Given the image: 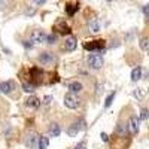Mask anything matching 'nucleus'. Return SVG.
<instances>
[{
    "mask_svg": "<svg viewBox=\"0 0 149 149\" xmlns=\"http://www.w3.org/2000/svg\"><path fill=\"white\" fill-rule=\"evenodd\" d=\"M139 127H140V119L137 116H131L127 122V130L130 134H137L139 133Z\"/></svg>",
    "mask_w": 149,
    "mask_h": 149,
    "instance_id": "f257e3e1",
    "label": "nucleus"
},
{
    "mask_svg": "<svg viewBox=\"0 0 149 149\" xmlns=\"http://www.w3.org/2000/svg\"><path fill=\"white\" fill-rule=\"evenodd\" d=\"M55 61H57V58L52 52H42L39 55V63H42L43 66H52Z\"/></svg>",
    "mask_w": 149,
    "mask_h": 149,
    "instance_id": "f03ea898",
    "label": "nucleus"
},
{
    "mask_svg": "<svg viewBox=\"0 0 149 149\" xmlns=\"http://www.w3.org/2000/svg\"><path fill=\"white\" fill-rule=\"evenodd\" d=\"M88 64L91 69H102L103 66V57L102 55H98V54H93L88 57Z\"/></svg>",
    "mask_w": 149,
    "mask_h": 149,
    "instance_id": "7ed1b4c3",
    "label": "nucleus"
},
{
    "mask_svg": "<svg viewBox=\"0 0 149 149\" xmlns=\"http://www.w3.org/2000/svg\"><path fill=\"white\" fill-rule=\"evenodd\" d=\"M104 46H106L104 40H94V42L84 45V48L86 51H97V52H102V49H104Z\"/></svg>",
    "mask_w": 149,
    "mask_h": 149,
    "instance_id": "20e7f679",
    "label": "nucleus"
},
{
    "mask_svg": "<svg viewBox=\"0 0 149 149\" xmlns=\"http://www.w3.org/2000/svg\"><path fill=\"white\" fill-rule=\"evenodd\" d=\"M78 104H79V100H78V97L74 95L73 93L66 94V97H64V106L67 109H76Z\"/></svg>",
    "mask_w": 149,
    "mask_h": 149,
    "instance_id": "39448f33",
    "label": "nucleus"
},
{
    "mask_svg": "<svg viewBox=\"0 0 149 149\" xmlns=\"http://www.w3.org/2000/svg\"><path fill=\"white\" fill-rule=\"evenodd\" d=\"M37 139H39V136H37L34 131H30V133L26 136V140H24V143H26V146H27L29 149H33V148H36V145H37Z\"/></svg>",
    "mask_w": 149,
    "mask_h": 149,
    "instance_id": "423d86ee",
    "label": "nucleus"
},
{
    "mask_svg": "<svg viewBox=\"0 0 149 149\" xmlns=\"http://www.w3.org/2000/svg\"><path fill=\"white\" fill-rule=\"evenodd\" d=\"M45 39H46V34H45V31H42V30H34V31L30 34V40H31L33 43H43Z\"/></svg>",
    "mask_w": 149,
    "mask_h": 149,
    "instance_id": "0eeeda50",
    "label": "nucleus"
},
{
    "mask_svg": "<svg viewBox=\"0 0 149 149\" xmlns=\"http://www.w3.org/2000/svg\"><path fill=\"white\" fill-rule=\"evenodd\" d=\"M82 128H84V121H76L70 125V128L67 130V134L70 136V137H74V136H78V133Z\"/></svg>",
    "mask_w": 149,
    "mask_h": 149,
    "instance_id": "6e6552de",
    "label": "nucleus"
},
{
    "mask_svg": "<svg viewBox=\"0 0 149 149\" xmlns=\"http://www.w3.org/2000/svg\"><path fill=\"white\" fill-rule=\"evenodd\" d=\"M15 90V84L12 81H6V82H2L0 84V91L5 93V94H9Z\"/></svg>",
    "mask_w": 149,
    "mask_h": 149,
    "instance_id": "1a4fd4ad",
    "label": "nucleus"
},
{
    "mask_svg": "<svg viewBox=\"0 0 149 149\" xmlns=\"http://www.w3.org/2000/svg\"><path fill=\"white\" fill-rule=\"evenodd\" d=\"M26 106L27 107H31V109H37L40 106V100L37 97H34V95H30L27 100H26Z\"/></svg>",
    "mask_w": 149,
    "mask_h": 149,
    "instance_id": "9d476101",
    "label": "nucleus"
},
{
    "mask_svg": "<svg viewBox=\"0 0 149 149\" xmlns=\"http://www.w3.org/2000/svg\"><path fill=\"white\" fill-rule=\"evenodd\" d=\"M76 46H78V42H76L74 37H69V39H66V43H64V49H66V51L72 52V51L76 49Z\"/></svg>",
    "mask_w": 149,
    "mask_h": 149,
    "instance_id": "9b49d317",
    "label": "nucleus"
},
{
    "mask_svg": "<svg viewBox=\"0 0 149 149\" xmlns=\"http://www.w3.org/2000/svg\"><path fill=\"white\" fill-rule=\"evenodd\" d=\"M82 88H84L82 84H81V82H78V81H76V82H70V84H69V91H70V93H73V94H74V93H81V91H82Z\"/></svg>",
    "mask_w": 149,
    "mask_h": 149,
    "instance_id": "f8f14e48",
    "label": "nucleus"
},
{
    "mask_svg": "<svg viewBox=\"0 0 149 149\" xmlns=\"http://www.w3.org/2000/svg\"><path fill=\"white\" fill-rule=\"evenodd\" d=\"M60 133H61V128L58 124H51V127H49V136L51 137H58Z\"/></svg>",
    "mask_w": 149,
    "mask_h": 149,
    "instance_id": "ddd939ff",
    "label": "nucleus"
},
{
    "mask_svg": "<svg viewBox=\"0 0 149 149\" xmlns=\"http://www.w3.org/2000/svg\"><path fill=\"white\" fill-rule=\"evenodd\" d=\"M88 27H90V30H91L93 33H98V31H100V29H102L98 19H91L90 24H88Z\"/></svg>",
    "mask_w": 149,
    "mask_h": 149,
    "instance_id": "4468645a",
    "label": "nucleus"
},
{
    "mask_svg": "<svg viewBox=\"0 0 149 149\" xmlns=\"http://www.w3.org/2000/svg\"><path fill=\"white\" fill-rule=\"evenodd\" d=\"M139 79H142V67H136L131 72V81L133 82H137Z\"/></svg>",
    "mask_w": 149,
    "mask_h": 149,
    "instance_id": "2eb2a0df",
    "label": "nucleus"
},
{
    "mask_svg": "<svg viewBox=\"0 0 149 149\" xmlns=\"http://www.w3.org/2000/svg\"><path fill=\"white\" fill-rule=\"evenodd\" d=\"M39 149H48L49 146V139L48 137H39L37 139V145H36Z\"/></svg>",
    "mask_w": 149,
    "mask_h": 149,
    "instance_id": "dca6fc26",
    "label": "nucleus"
},
{
    "mask_svg": "<svg viewBox=\"0 0 149 149\" xmlns=\"http://www.w3.org/2000/svg\"><path fill=\"white\" fill-rule=\"evenodd\" d=\"M133 95L137 98V100H143L145 95H146V90L145 88H137V90L133 91Z\"/></svg>",
    "mask_w": 149,
    "mask_h": 149,
    "instance_id": "f3484780",
    "label": "nucleus"
},
{
    "mask_svg": "<svg viewBox=\"0 0 149 149\" xmlns=\"http://www.w3.org/2000/svg\"><path fill=\"white\" fill-rule=\"evenodd\" d=\"M78 10V5H69V6H66V12H67V15H74V12Z\"/></svg>",
    "mask_w": 149,
    "mask_h": 149,
    "instance_id": "a211bd4d",
    "label": "nucleus"
},
{
    "mask_svg": "<svg viewBox=\"0 0 149 149\" xmlns=\"http://www.w3.org/2000/svg\"><path fill=\"white\" fill-rule=\"evenodd\" d=\"M22 90L26 91V93H33L36 90V85L34 84H24L22 85Z\"/></svg>",
    "mask_w": 149,
    "mask_h": 149,
    "instance_id": "6ab92c4d",
    "label": "nucleus"
},
{
    "mask_svg": "<svg viewBox=\"0 0 149 149\" xmlns=\"http://www.w3.org/2000/svg\"><path fill=\"white\" fill-rule=\"evenodd\" d=\"M58 29H60L58 31H60V33H63V34L70 33V27H69V26H64V22H60V24H58Z\"/></svg>",
    "mask_w": 149,
    "mask_h": 149,
    "instance_id": "aec40b11",
    "label": "nucleus"
},
{
    "mask_svg": "<svg viewBox=\"0 0 149 149\" xmlns=\"http://www.w3.org/2000/svg\"><path fill=\"white\" fill-rule=\"evenodd\" d=\"M45 42L46 43H49V45H52V43H55L57 42V36L52 33V34H46V39H45Z\"/></svg>",
    "mask_w": 149,
    "mask_h": 149,
    "instance_id": "412c9836",
    "label": "nucleus"
},
{
    "mask_svg": "<svg viewBox=\"0 0 149 149\" xmlns=\"http://www.w3.org/2000/svg\"><path fill=\"white\" fill-rule=\"evenodd\" d=\"M140 48L143 49V51H148V49H149V42H148V39H146V37L140 39Z\"/></svg>",
    "mask_w": 149,
    "mask_h": 149,
    "instance_id": "4be33fe9",
    "label": "nucleus"
},
{
    "mask_svg": "<svg viewBox=\"0 0 149 149\" xmlns=\"http://www.w3.org/2000/svg\"><path fill=\"white\" fill-rule=\"evenodd\" d=\"M113 98H115V93H112V94H110V95H109V97L106 98V102H104V106H106V107H109V106L112 104V102H113Z\"/></svg>",
    "mask_w": 149,
    "mask_h": 149,
    "instance_id": "5701e85b",
    "label": "nucleus"
},
{
    "mask_svg": "<svg viewBox=\"0 0 149 149\" xmlns=\"http://www.w3.org/2000/svg\"><path fill=\"white\" fill-rule=\"evenodd\" d=\"M52 100H54V97H52V95H46V97L43 98V103H45V104H51Z\"/></svg>",
    "mask_w": 149,
    "mask_h": 149,
    "instance_id": "b1692460",
    "label": "nucleus"
},
{
    "mask_svg": "<svg viewBox=\"0 0 149 149\" xmlns=\"http://www.w3.org/2000/svg\"><path fill=\"white\" fill-rule=\"evenodd\" d=\"M140 119H148V109H142V112H140Z\"/></svg>",
    "mask_w": 149,
    "mask_h": 149,
    "instance_id": "393cba45",
    "label": "nucleus"
},
{
    "mask_svg": "<svg viewBox=\"0 0 149 149\" xmlns=\"http://www.w3.org/2000/svg\"><path fill=\"white\" fill-rule=\"evenodd\" d=\"M100 137H102V140H103V142H107V140H109V137H107V134H106V133H102Z\"/></svg>",
    "mask_w": 149,
    "mask_h": 149,
    "instance_id": "a878e982",
    "label": "nucleus"
},
{
    "mask_svg": "<svg viewBox=\"0 0 149 149\" xmlns=\"http://www.w3.org/2000/svg\"><path fill=\"white\" fill-rule=\"evenodd\" d=\"M33 2L36 3V5H39V6H42L45 2H46V0H33Z\"/></svg>",
    "mask_w": 149,
    "mask_h": 149,
    "instance_id": "bb28decb",
    "label": "nucleus"
},
{
    "mask_svg": "<svg viewBox=\"0 0 149 149\" xmlns=\"http://www.w3.org/2000/svg\"><path fill=\"white\" fill-rule=\"evenodd\" d=\"M84 148H85V143L82 142V143H79V145H78L76 148H74V149H84Z\"/></svg>",
    "mask_w": 149,
    "mask_h": 149,
    "instance_id": "cd10ccee",
    "label": "nucleus"
},
{
    "mask_svg": "<svg viewBox=\"0 0 149 149\" xmlns=\"http://www.w3.org/2000/svg\"><path fill=\"white\" fill-rule=\"evenodd\" d=\"M148 6H143V14H145V17H148Z\"/></svg>",
    "mask_w": 149,
    "mask_h": 149,
    "instance_id": "c85d7f7f",
    "label": "nucleus"
},
{
    "mask_svg": "<svg viewBox=\"0 0 149 149\" xmlns=\"http://www.w3.org/2000/svg\"><path fill=\"white\" fill-rule=\"evenodd\" d=\"M107 2H110V0H107Z\"/></svg>",
    "mask_w": 149,
    "mask_h": 149,
    "instance_id": "c756f323",
    "label": "nucleus"
}]
</instances>
